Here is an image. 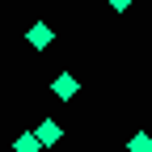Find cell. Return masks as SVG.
Returning a JSON list of instances; mask_svg holds the SVG:
<instances>
[{
    "label": "cell",
    "mask_w": 152,
    "mask_h": 152,
    "mask_svg": "<svg viewBox=\"0 0 152 152\" xmlns=\"http://www.w3.org/2000/svg\"><path fill=\"white\" fill-rule=\"evenodd\" d=\"M26 38H30V47H34V51H42V47H51V26H47V21H34Z\"/></svg>",
    "instance_id": "cell-3"
},
{
    "label": "cell",
    "mask_w": 152,
    "mask_h": 152,
    "mask_svg": "<svg viewBox=\"0 0 152 152\" xmlns=\"http://www.w3.org/2000/svg\"><path fill=\"white\" fill-rule=\"evenodd\" d=\"M34 140H38V148H51V144H59L64 140V131H59V123H55V118H47V123H38V131H34Z\"/></svg>",
    "instance_id": "cell-2"
},
{
    "label": "cell",
    "mask_w": 152,
    "mask_h": 152,
    "mask_svg": "<svg viewBox=\"0 0 152 152\" xmlns=\"http://www.w3.org/2000/svg\"><path fill=\"white\" fill-rule=\"evenodd\" d=\"M13 148H17V152H38V140H34V131H26V135L17 140Z\"/></svg>",
    "instance_id": "cell-5"
},
{
    "label": "cell",
    "mask_w": 152,
    "mask_h": 152,
    "mask_svg": "<svg viewBox=\"0 0 152 152\" xmlns=\"http://www.w3.org/2000/svg\"><path fill=\"white\" fill-rule=\"evenodd\" d=\"M76 89H80V85H76V76H72V72H59V76L51 80V93H55V97H64V102L76 97Z\"/></svg>",
    "instance_id": "cell-1"
},
{
    "label": "cell",
    "mask_w": 152,
    "mask_h": 152,
    "mask_svg": "<svg viewBox=\"0 0 152 152\" xmlns=\"http://www.w3.org/2000/svg\"><path fill=\"white\" fill-rule=\"evenodd\" d=\"M106 4H110V9H114V13H127V9H131V4H135V0H106Z\"/></svg>",
    "instance_id": "cell-6"
},
{
    "label": "cell",
    "mask_w": 152,
    "mask_h": 152,
    "mask_svg": "<svg viewBox=\"0 0 152 152\" xmlns=\"http://www.w3.org/2000/svg\"><path fill=\"white\" fill-rule=\"evenodd\" d=\"M127 152H152V135L148 131H135V135L127 140Z\"/></svg>",
    "instance_id": "cell-4"
}]
</instances>
